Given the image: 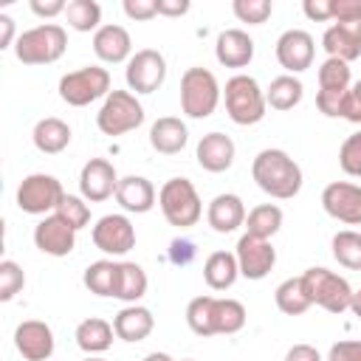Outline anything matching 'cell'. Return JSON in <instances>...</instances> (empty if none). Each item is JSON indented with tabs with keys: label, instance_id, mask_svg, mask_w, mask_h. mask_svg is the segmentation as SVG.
Segmentation results:
<instances>
[{
	"label": "cell",
	"instance_id": "cell-1",
	"mask_svg": "<svg viewBox=\"0 0 361 361\" xmlns=\"http://www.w3.org/2000/svg\"><path fill=\"white\" fill-rule=\"evenodd\" d=\"M251 178L254 183L274 200H290L302 192L305 175L302 166L279 147H265L251 161Z\"/></svg>",
	"mask_w": 361,
	"mask_h": 361
},
{
	"label": "cell",
	"instance_id": "cell-2",
	"mask_svg": "<svg viewBox=\"0 0 361 361\" xmlns=\"http://www.w3.org/2000/svg\"><path fill=\"white\" fill-rule=\"evenodd\" d=\"M322 48L344 62L361 56V0H333V25L324 28Z\"/></svg>",
	"mask_w": 361,
	"mask_h": 361
},
{
	"label": "cell",
	"instance_id": "cell-3",
	"mask_svg": "<svg viewBox=\"0 0 361 361\" xmlns=\"http://www.w3.org/2000/svg\"><path fill=\"white\" fill-rule=\"evenodd\" d=\"M223 104H226V116L240 124V127H251L259 124L268 113V102H265V90L259 87V82L248 73H234L231 79H226L223 87Z\"/></svg>",
	"mask_w": 361,
	"mask_h": 361
},
{
	"label": "cell",
	"instance_id": "cell-4",
	"mask_svg": "<svg viewBox=\"0 0 361 361\" xmlns=\"http://www.w3.org/2000/svg\"><path fill=\"white\" fill-rule=\"evenodd\" d=\"M65 48H68V31L59 23H39L17 37L14 56L23 65H51L62 59Z\"/></svg>",
	"mask_w": 361,
	"mask_h": 361
},
{
	"label": "cell",
	"instance_id": "cell-5",
	"mask_svg": "<svg viewBox=\"0 0 361 361\" xmlns=\"http://www.w3.org/2000/svg\"><path fill=\"white\" fill-rule=\"evenodd\" d=\"M223 99V87L209 68H186L180 76V113L189 118H209Z\"/></svg>",
	"mask_w": 361,
	"mask_h": 361
},
{
	"label": "cell",
	"instance_id": "cell-6",
	"mask_svg": "<svg viewBox=\"0 0 361 361\" xmlns=\"http://www.w3.org/2000/svg\"><path fill=\"white\" fill-rule=\"evenodd\" d=\"M158 209L175 228H192L203 217V200L189 178H169L158 189Z\"/></svg>",
	"mask_w": 361,
	"mask_h": 361
},
{
	"label": "cell",
	"instance_id": "cell-7",
	"mask_svg": "<svg viewBox=\"0 0 361 361\" xmlns=\"http://www.w3.org/2000/svg\"><path fill=\"white\" fill-rule=\"evenodd\" d=\"M302 285H305L307 299L313 305H319L322 310H327L333 316H341L344 310H350L353 288L341 274H336L330 268H322V265H313L302 274Z\"/></svg>",
	"mask_w": 361,
	"mask_h": 361
},
{
	"label": "cell",
	"instance_id": "cell-8",
	"mask_svg": "<svg viewBox=\"0 0 361 361\" xmlns=\"http://www.w3.org/2000/svg\"><path fill=\"white\" fill-rule=\"evenodd\" d=\"M144 124V104L138 102L135 93L130 90H110L107 99L102 102L99 113H96V127L99 133L116 138L124 133H133L135 127Z\"/></svg>",
	"mask_w": 361,
	"mask_h": 361
},
{
	"label": "cell",
	"instance_id": "cell-9",
	"mask_svg": "<svg viewBox=\"0 0 361 361\" xmlns=\"http://www.w3.org/2000/svg\"><path fill=\"white\" fill-rule=\"evenodd\" d=\"M59 99L71 107H87L110 93V71L102 65H85L59 79Z\"/></svg>",
	"mask_w": 361,
	"mask_h": 361
},
{
	"label": "cell",
	"instance_id": "cell-10",
	"mask_svg": "<svg viewBox=\"0 0 361 361\" xmlns=\"http://www.w3.org/2000/svg\"><path fill=\"white\" fill-rule=\"evenodd\" d=\"M62 197H65V189H62L59 178L45 175V172H31L20 180L14 200H17L20 212L34 214V217H48L59 209Z\"/></svg>",
	"mask_w": 361,
	"mask_h": 361
},
{
	"label": "cell",
	"instance_id": "cell-11",
	"mask_svg": "<svg viewBox=\"0 0 361 361\" xmlns=\"http://www.w3.org/2000/svg\"><path fill=\"white\" fill-rule=\"evenodd\" d=\"M350 87H353L350 62L327 56L319 65V90H316L319 113H324L327 118H341V104H344V96Z\"/></svg>",
	"mask_w": 361,
	"mask_h": 361
},
{
	"label": "cell",
	"instance_id": "cell-12",
	"mask_svg": "<svg viewBox=\"0 0 361 361\" xmlns=\"http://www.w3.org/2000/svg\"><path fill=\"white\" fill-rule=\"evenodd\" d=\"M166 79V59L161 51L155 48H141L130 56L127 68H124V82L127 90L135 96H147L155 93Z\"/></svg>",
	"mask_w": 361,
	"mask_h": 361
},
{
	"label": "cell",
	"instance_id": "cell-13",
	"mask_svg": "<svg viewBox=\"0 0 361 361\" xmlns=\"http://www.w3.org/2000/svg\"><path fill=\"white\" fill-rule=\"evenodd\" d=\"M90 240L102 254L124 257L135 248V226L127 214H104L90 228Z\"/></svg>",
	"mask_w": 361,
	"mask_h": 361
},
{
	"label": "cell",
	"instance_id": "cell-14",
	"mask_svg": "<svg viewBox=\"0 0 361 361\" xmlns=\"http://www.w3.org/2000/svg\"><path fill=\"white\" fill-rule=\"evenodd\" d=\"M322 209L344 226H361V186L353 180H330L322 189Z\"/></svg>",
	"mask_w": 361,
	"mask_h": 361
},
{
	"label": "cell",
	"instance_id": "cell-15",
	"mask_svg": "<svg viewBox=\"0 0 361 361\" xmlns=\"http://www.w3.org/2000/svg\"><path fill=\"white\" fill-rule=\"evenodd\" d=\"M274 54H276V62L285 68V73L296 76V73H302L313 65L316 39L305 28H288V31L279 34V39L274 45Z\"/></svg>",
	"mask_w": 361,
	"mask_h": 361
},
{
	"label": "cell",
	"instance_id": "cell-16",
	"mask_svg": "<svg viewBox=\"0 0 361 361\" xmlns=\"http://www.w3.org/2000/svg\"><path fill=\"white\" fill-rule=\"evenodd\" d=\"M234 257H237V265H240V276H245L251 282L265 279L276 265V248L271 245V240H259V237H251V234H243L237 240Z\"/></svg>",
	"mask_w": 361,
	"mask_h": 361
},
{
	"label": "cell",
	"instance_id": "cell-17",
	"mask_svg": "<svg viewBox=\"0 0 361 361\" xmlns=\"http://www.w3.org/2000/svg\"><path fill=\"white\" fill-rule=\"evenodd\" d=\"M118 180L121 178L107 158H90L79 172V195L87 203H102L107 197H116Z\"/></svg>",
	"mask_w": 361,
	"mask_h": 361
},
{
	"label": "cell",
	"instance_id": "cell-18",
	"mask_svg": "<svg viewBox=\"0 0 361 361\" xmlns=\"http://www.w3.org/2000/svg\"><path fill=\"white\" fill-rule=\"evenodd\" d=\"M14 347L25 361H51L54 355V330L39 319H25L14 327Z\"/></svg>",
	"mask_w": 361,
	"mask_h": 361
},
{
	"label": "cell",
	"instance_id": "cell-19",
	"mask_svg": "<svg viewBox=\"0 0 361 361\" xmlns=\"http://www.w3.org/2000/svg\"><path fill=\"white\" fill-rule=\"evenodd\" d=\"M34 245L48 257H68L76 248V228L54 212L34 226Z\"/></svg>",
	"mask_w": 361,
	"mask_h": 361
},
{
	"label": "cell",
	"instance_id": "cell-20",
	"mask_svg": "<svg viewBox=\"0 0 361 361\" xmlns=\"http://www.w3.org/2000/svg\"><path fill=\"white\" fill-rule=\"evenodd\" d=\"M93 54L104 62V65H127L133 56V37L124 25L118 23H104L96 34H93Z\"/></svg>",
	"mask_w": 361,
	"mask_h": 361
},
{
	"label": "cell",
	"instance_id": "cell-21",
	"mask_svg": "<svg viewBox=\"0 0 361 361\" xmlns=\"http://www.w3.org/2000/svg\"><path fill=\"white\" fill-rule=\"evenodd\" d=\"M234 155H237V147L231 141V135L226 133H206L200 141H197V149H195V158H197V166L212 172V175H220L226 169H231L234 164Z\"/></svg>",
	"mask_w": 361,
	"mask_h": 361
},
{
	"label": "cell",
	"instance_id": "cell-22",
	"mask_svg": "<svg viewBox=\"0 0 361 361\" xmlns=\"http://www.w3.org/2000/svg\"><path fill=\"white\" fill-rule=\"evenodd\" d=\"M245 203L240 195L234 192H220L209 200L206 206V223L212 226V231L217 234H231L240 226H245Z\"/></svg>",
	"mask_w": 361,
	"mask_h": 361
},
{
	"label": "cell",
	"instance_id": "cell-23",
	"mask_svg": "<svg viewBox=\"0 0 361 361\" xmlns=\"http://www.w3.org/2000/svg\"><path fill=\"white\" fill-rule=\"evenodd\" d=\"M214 56L223 68H248L254 59V39L243 28H226L214 39Z\"/></svg>",
	"mask_w": 361,
	"mask_h": 361
},
{
	"label": "cell",
	"instance_id": "cell-24",
	"mask_svg": "<svg viewBox=\"0 0 361 361\" xmlns=\"http://www.w3.org/2000/svg\"><path fill=\"white\" fill-rule=\"evenodd\" d=\"M158 200V192L152 186L149 178L144 175H127L118 180V189H116V203L130 212V214H147Z\"/></svg>",
	"mask_w": 361,
	"mask_h": 361
},
{
	"label": "cell",
	"instance_id": "cell-25",
	"mask_svg": "<svg viewBox=\"0 0 361 361\" xmlns=\"http://www.w3.org/2000/svg\"><path fill=\"white\" fill-rule=\"evenodd\" d=\"M113 330H116V338L127 344H138L155 330V316L144 305H124L113 316Z\"/></svg>",
	"mask_w": 361,
	"mask_h": 361
},
{
	"label": "cell",
	"instance_id": "cell-26",
	"mask_svg": "<svg viewBox=\"0 0 361 361\" xmlns=\"http://www.w3.org/2000/svg\"><path fill=\"white\" fill-rule=\"evenodd\" d=\"M189 144V130L178 116H161L149 127V147L161 155H178Z\"/></svg>",
	"mask_w": 361,
	"mask_h": 361
},
{
	"label": "cell",
	"instance_id": "cell-27",
	"mask_svg": "<svg viewBox=\"0 0 361 361\" xmlns=\"http://www.w3.org/2000/svg\"><path fill=\"white\" fill-rule=\"evenodd\" d=\"M113 336H116L113 322H107V319H102V316L82 319V322L76 324V333H73L76 347H79L85 355H102V353H107V350L113 347Z\"/></svg>",
	"mask_w": 361,
	"mask_h": 361
},
{
	"label": "cell",
	"instance_id": "cell-28",
	"mask_svg": "<svg viewBox=\"0 0 361 361\" xmlns=\"http://www.w3.org/2000/svg\"><path fill=\"white\" fill-rule=\"evenodd\" d=\"M71 138H73V133H71L68 121H62L56 116L39 118L34 124V130H31V141H34V147L42 155H59V152H65L68 144H71Z\"/></svg>",
	"mask_w": 361,
	"mask_h": 361
},
{
	"label": "cell",
	"instance_id": "cell-29",
	"mask_svg": "<svg viewBox=\"0 0 361 361\" xmlns=\"http://www.w3.org/2000/svg\"><path fill=\"white\" fill-rule=\"evenodd\" d=\"M203 279L212 290H228L240 279V265L234 251H212L203 262Z\"/></svg>",
	"mask_w": 361,
	"mask_h": 361
},
{
	"label": "cell",
	"instance_id": "cell-30",
	"mask_svg": "<svg viewBox=\"0 0 361 361\" xmlns=\"http://www.w3.org/2000/svg\"><path fill=\"white\" fill-rule=\"evenodd\" d=\"M147 271L138 265V262H130V259H121L118 262V271H116V290H113V299L124 302V305H138V299L147 293Z\"/></svg>",
	"mask_w": 361,
	"mask_h": 361
},
{
	"label": "cell",
	"instance_id": "cell-31",
	"mask_svg": "<svg viewBox=\"0 0 361 361\" xmlns=\"http://www.w3.org/2000/svg\"><path fill=\"white\" fill-rule=\"evenodd\" d=\"M245 305L237 302V299H228V296H214L212 299V330L214 336H234L245 327Z\"/></svg>",
	"mask_w": 361,
	"mask_h": 361
},
{
	"label": "cell",
	"instance_id": "cell-32",
	"mask_svg": "<svg viewBox=\"0 0 361 361\" xmlns=\"http://www.w3.org/2000/svg\"><path fill=\"white\" fill-rule=\"evenodd\" d=\"M305 96V85L299 76H290V73H282L276 79H271V85L265 87V102L271 110H293Z\"/></svg>",
	"mask_w": 361,
	"mask_h": 361
},
{
	"label": "cell",
	"instance_id": "cell-33",
	"mask_svg": "<svg viewBox=\"0 0 361 361\" xmlns=\"http://www.w3.org/2000/svg\"><path fill=\"white\" fill-rule=\"evenodd\" d=\"M282 209L276 203H259L245 214V234L259 237V240H271L279 228H282Z\"/></svg>",
	"mask_w": 361,
	"mask_h": 361
},
{
	"label": "cell",
	"instance_id": "cell-34",
	"mask_svg": "<svg viewBox=\"0 0 361 361\" xmlns=\"http://www.w3.org/2000/svg\"><path fill=\"white\" fill-rule=\"evenodd\" d=\"M274 302H276V307H279L285 316H302V313H307V310L313 307V302H310L307 293H305L302 276H290V279L279 282L276 290H274Z\"/></svg>",
	"mask_w": 361,
	"mask_h": 361
},
{
	"label": "cell",
	"instance_id": "cell-35",
	"mask_svg": "<svg viewBox=\"0 0 361 361\" xmlns=\"http://www.w3.org/2000/svg\"><path fill=\"white\" fill-rule=\"evenodd\" d=\"M333 259L347 268V271H361V231L355 228H341L330 240Z\"/></svg>",
	"mask_w": 361,
	"mask_h": 361
},
{
	"label": "cell",
	"instance_id": "cell-36",
	"mask_svg": "<svg viewBox=\"0 0 361 361\" xmlns=\"http://www.w3.org/2000/svg\"><path fill=\"white\" fill-rule=\"evenodd\" d=\"M65 20L79 34H96L102 28V6L96 0H71L65 8Z\"/></svg>",
	"mask_w": 361,
	"mask_h": 361
},
{
	"label": "cell",
	"instance_id": "cell-37",
	"mask_svg": "<svg viewBox=\"0 0 361 361\" xmlns=\"http://www.w3.org/2000/svg\"><path fill=\"white\" fill-rule=\"evenodd\" d=\"M116 271H118V262H113V259H96V262H90L85 268L82 282L96 296H113V290H116Z\"/></svg>",
	"mask_w": 361,
	"mask_h": 361
},
{
	"label": "cell",
	"instance_id": "cell-38",
	"mask_svg": "<svg viewBox=\"0 0 361 361\" xmlns=\"http://www.w3.org/2000/svg\"><path fill=\"white\" fill-rule=\"evenodd\" d=\"M212 299L214 296H195L189 305H186V324L195 336L200 338H209L214 336L212 330Z\"/></svg>",
	"mask_w": 361,
	"mask_h": 361
},
{
	"label": "cell",
	"instance_id": "cell-39",
	"mask_svg": "<svg viewBox=\"0 0 361 361\" xmlns=\"http://www.w3.org/2000/svg\"><path fill=\"white\" fill-rule=\"evenodd\" d=\"M231 11L240 23H248V25H262L268 23V17L274 14V3L271 0H234L231 3Z\"/></svg>",
	"mask_w": 361,
	"mask_h": 361
},
{
	"label": "cell",
	"instance_id": "cell-40",
	"mask_svg": "<svg viewBox=\"0 0 361 361\" xmlns=\"http://www.w3.org/2000/svg\"><path fill=\"white\" fill-rule=\"evenodd\" d=\"M338 166L350 178H361V130L350 133L338 147Z\"/></svg>",
	"mask_w": 361,
	"mask_h": 361
},
{
	"label": "cell",
	"instance_id": "cell-41",
	"mask_svg": "<svg viewBox=\"0 0 361 361\" xmlns=\"http://www.w3.org/2000/svg\"><path fill=\"white\" fill-rule=\"evenodd\" d=\"M25 288V271L14 259L0 262V302H11Z\"/></svg>",
	"mask_w": 361,
	"mask_h": 361
},
{
	"label": "cell",
	"instance_id": "cell-42",
	"mask_svg": "<svg viewBox=\"0 0 361 361\" xmlns=\"http://www.w3.org/2000/svg\"><path fill=\"white\" fill-rule=\"evenodd\" d=\"M56 214L62 220H68L76 231L90 223V206H87V200L82 195H65L62 203H59V209H56Z\"/></svg>",
	"mask_w": 361,
	"mask_h": 361
},
{
	"label": "cell",
	"instance_id": "cell-43",
	"mask_svg": "<svg viewBox=\"0 0 361 361\" xmlns=\"http://www.w3.org/2000/svg\"><path fill=\"white\" fill-rule=\"evenodd\" d=\"M121 8H124V14H127L130 20H135V23H147V20L158 17V3H155V0H124Z\"/></svg>",
	"mask_w": 361,
	"mask_h": 361
},
{
	"label": "cell",
	"instance_id": "cell-44",
	"mask_svg": "<svg viewBox=\"0 0 361 361\" xmlns=\"http://www.w3.org/2000/svg\"><path fill=\"white\" fill-rule=\"evenodd\" d=\"M327 361H361V338L336 341L327 350Z\"/></svg>",
	"mask_w": 361,
	"mask_h": 361
},
{
	"label": "cell",
	"instance_id": "cell-45",
	"mask_svg": "<svg viewBox=\"0 0 361 361\" xmlns=\"http://www.w3.org/2000/svg\"><path fill=\"white\" fill-rule=\"evenodd\" d=\"M341 118H347L350 124H361V79L353 82V87L347 90L341 104Z\"/></svg>",
	"mask_w": 361,
	"mask_h": 361
},
{
	"label": "cell",
	"instance_id": "cell-46",
	"mask_svg": "<svg viewBox=\"0 0 361 361\" xmlns=\"http://www.w3.org/2000/svg\"><path fill=\"white\" fill-rule=\"evenodd\" d=\"M302 11L313 23H330L333 20V0H305Z\"/></svg>",
	"mask_w": 361,
	"mask_h": 361
},
{
	"label": "cell",
	"instance_id": "cell-47",
	"mask_svg": "<svg viewBox=\"0 0 361 361\" xmlns=\"http://www.w3.org/2000/svg\"><path fill=\"white\" fill-rule=\"evenodd\" d=\"M192 257H195V243H192V240L175 237V240L169 243V259H172V265H189Z\"/></svg>",
	"mask_w": 361,
	"mask_h": 361
},
{
	"label": "cell",
	"instance_id": "cell-48",
	"mask_svg": "<svg viewBox=\"0 0 361 361\" xmlns=\"http://www.w3.org/2000/svg\"><path fill=\"white\" fill-rule=\"evenodd\" d=\"M28 8L37 14V17H42V20H51V17H65V8H68V3L65 0H31L28 3Z\"/></svg>",
	"mask_w": 361,
	"mask_h": 361
},
{
	"label": "cell",
	"instance_id": "cell-49",
	"mask_svg": "<svg viewBox=\"0 0 361 361\" xmlns=\"http://www.w3.org/2000/svg\"><path fill=\"white\" fill-rule=\"evenodd\" d=\"M17 25H14V20L8 17V14H0V51H6V48H14V42H17Z\"/></svg>",
	"mask_w": 361,
	"mask_h": 361
},
{
	"label": "cell",
	"instance_id": "cell-50",
	"mask_svg": "<svg viewBox=\"0 0 361 361\" xmlns=\"http://www.w3.org/2000/svg\"><path fill=\"white\" fill-rule=\"evenodd\" d=\"M155 3H158V14L161 17H183L192 8L189 0H155Z\"/></svg>",
	"mask_w": 361,
	"mask_h": 361
},
{
	"label": "cell",
	"instance_id": "cell-51",
	"mask_svg": "<svg viewBox=\"0 0 361 361\" xmlns=\"http://www.w3.org/2000/svg\"><path fill=\"white\" fill-rule=\"evenodd\" d=\"M285 361H322V355L313 344H293L285 353Z\"/></svg>",
	"mask_w": 361,
	"mask_h": 361
},
{
	"label": "cell",
	"instance_id": "cell-52",
	"mask_svg": "<svg viewBox=\"0 0 361 361\" xmlns=\"http://www.w3.org/2000/svg\"><path fill=\"white\" fill-rule=\"evenodd\" d=\"M350 310H353V316H358V319H361V288H358V290H353V302H350Z\"/></svg>",
	"mask_w": 361,
	"mask_h": 361
},
{
	"label": "cell",
	"instance_id": "cell-53",
	"mask_svg": "<svg viewBox=\"0 0 361 361\" xmlns=\"http://www.w3.org/2000/svg\"><path fill=\"white\" fill-rule=\"evenodd\" d=\"M144 361H175V358H172L169 353H158V350H155V353H147Z\"/></svg>",
	"mask_w": 361,
	"mask_h": 361
},
{
	"label": "cell",
	"instance_id": "cell-54",
	"mask_svg": "<svg viewBox=\"0 0 361 361\" xmlns=\"http://www.w3.org/2000/svg\"><path fill=\"white\" fill-rule=\"evenodd\" d=\"M82 361H104L102 355H87V358H82Z\"/></svg>",
	"mask_w": 361,
	"mask_h": 361
},
{
	"label": "cell",
	"instance_id": "cell-55",
	"mask_svg": "<svg viewBox=\"0 0 361 361\" xmlns=\"http://www.w3.org/2000/svg\"><path fill=\"white\" fill-rule=\"evenodd\" d=\"M180 361H195V358H180Z\"/></svg>",
	"mask_w": 361,
	"mask_h": 361
}]
</instances>
